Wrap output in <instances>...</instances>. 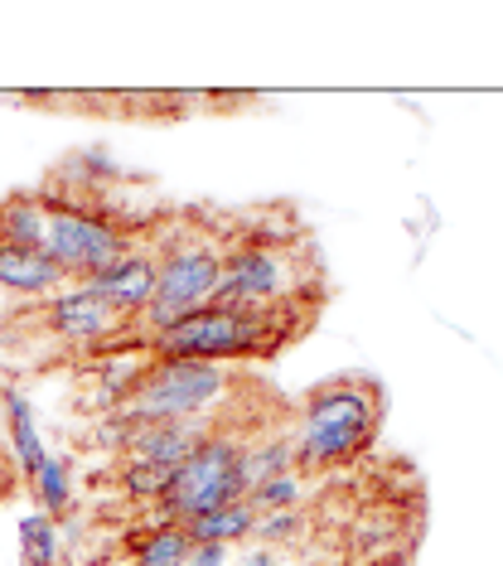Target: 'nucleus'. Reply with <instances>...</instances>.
I'll return each mask as SVG.
<instances>
[{
	"label": "nucleus",
	"instance_id": "1",
	"mask_svg": "<svg viewBox=\"0 0 503 566\" xmlns=\"http://www.w3.org/2000/svg\"><path fill=\"white\" fill-rule=\"evenodd\" d=\"M383 388L373 378H329L301 402L295 427V474H329L354 465L383 431Z\"/></svg>",
	"mask_w": 503,
	"mask_h": 566
},
{
	"label": "nucleus",
	"instance_id": "2",
	"mask_svg": "<svg viewBox=\"0 0 503 566\" xmlns=\"http://www.w3.org/2000/svg\"><path fill=\"white\" fill-rule=\"evenodd\" d=\"M295 305H271V311H223V305H203L170 329H160L146 344L150 358L160 364H232V358L276 354L291 344L305 325L291 319Z\"/></svg>",
	"mask_w": 503,
	"mask_h": 566
},
{
	"label": "nucleus",
	"instance_id": "3",
	"mask_svg": "<svg viewBox=\"0 0 503 566\" xmlns=\"http://www.w3.org/2000/svg\"><path fill=\"white\" fill-rule=\"evenodd\" d=\"M44 195V213H49V233H44V256L63 272L69 286H83L97 272L116 266L122 256L136 252V233L122 228L116 218H107L93 203L73 199V195H54V189H39Z\"/></svg>",
	"mask_w": 503,
	"mask_h": 566
},
{
	"label": "nucleus",
	"instance_id": "4",
	"mask_svg": "<svg viewBox=\"0 0 503 566\" xmlns=\"http://www.w3.org/2000/svg\"><path fill=\"white\" fill-rule=\"evenodd\" d=\"M248 436L218 427L185 465L175 470L170 489L160 499V523L189 527L193 518H209L218 509L248 504Z\"/></svg>",
	"mask_w": 503,
	"mask_h": 566
},
{
	"label": "nucleus",
	"instance_id": "5",
	"mask_svg": "<svg viewBox=\"0 0 503 566\" xmlns=\"http://www.w3.org/2000/svg\"><path fill=\"white\" fill-rule=\"evenodd\" d=\"M238 388L228 364H160L140 368L136 392L116 407L126 427H150V421H189V417H218L223 397Z\"/></svg>",
	"mask_w": 503,
	"mask_h": 566
},
{
	"label": "nucleus",
	"instance_id": "6",
	"mask_svg": "<svg viewBox=\"0 0 503 566\" xmlns=\"http://www.w3.org/2000/svg\"><path fill=\"white\" fill-rule=\"evenodd\" d=\"M228 266V248H218L213 238H189V242H170L160 248V281H155L150 305L136 315V334H146V344L160 329H170L175 319H185L203 305H213L218 281Z\"/></svg>",
	"mask_w": 503,
	"mask_h": 566
},
{
	"label": "nucleus",
	"instance_id": "7",
	"mask_svg": "<svg viewBox=\"0 0 503 566\" xmlns=\"http://www.w3.org/2000/svg\"><path fill=\"white\" fill-rule=\"evenodd\" d=\"M310 266L295 262L291 242L248 238L228 252L223 281H218L213 305L223 311H271V305H301V281Z\"/></svg>",
	"mask_w": 503,
	"mask_h": 566
},
{
	"label": "nucleus",
	"instance_id": "8",
	"mask_svg": "<svg viewBox=\"0 0 503 566\" xmlns=\"http://www.w3.org/2000/svg\"><path fill=\"white\" fill-rule=\"evenodd\" d=\"M39 315H44V325L69 344H112V339H126V334H132V319L116 315L112 305L87 286H63L59 295H49Z\"/></svg>",
	"mask_w": 503,
	"mask_h": 566
},
{
	"label": "nucleus",
	"instance_id": "9",
	"mask_svg": "<svg viewBox=\"0 0 503 566\" xmlns=\"http://www.w3.org/2000/svg\"><path fill=\"white\" fill-rule=\"evenodd\" d=\"M155 281H160V252L136 248L132 256H122L116 266L97 272L93 281H83V286L93 291V295H102V301H107L116 315H126L136 325V315L146 311L150 295H155Z\"/></svg>",
	"mask_w": 503,
	"mask_h": 566
},
{
	"label": "nucleus",
	"instance_id": "10",
	"mask_svg": "<svg viewBox=\"0 0 503 566\" xmlns=\"http://www.w3.org/2000/svg\"><path fill=\"white\" fill-rule=\"evenodd\" d=\"M218 431V417H189V421H150V427H136L132 441H126L122 460H150V465H170L179 470L185 460L199 450L209 436Z\"/></svg>",
	"mask_w": 503,
	"mask_h": 566
},
{
	"label": "nucleus",
	"instance_id": "11",
	"mask_svg": "<svg viewBox=\"0 0 503 566\" xmlns=\"http://www.w3.org/2000/svg\"><path fill=\"white\" fill-rule=\"evenodd\" d=\"M69 281L44 252H30L20 242L0 238V291L6 295H59Z\"/></svg>",
	"mask_w": 503,
	"mask_h": 566
},
{
	"label": "nucleus",
	"instance_id": "12",
	"mask_svg": "<svg viewBox=\"0 0 503 566\" xmlns=\"http://www.w3.org/2000/svg\"><path fill=\"white\" fill-rule=\"evenodd\" d=\"M44 233H49V213H44V195H6L0 199V238L20 242L30 252H44Z\"/></svg>",
	"mask_w": 503,
	"mask_h": 566
},
{
	"label": "nucleus",
	"instance_id": "13",
	"mask_svg": "<svg viewBox=\"0 0 503 566\" xmlns=\"http://www.w3.org/2000/svg\"><path fill=\"white\" fill-rule=\"evenodd\" d=\"M6 417H10V450H15V465H20V480H34L39 465L49 460L44 441H39V427H34V411L20 392H6Z\"/></svg>",
	"mask_w": 503,
	"mask_h": 566
},
{
	"label": "nucleus",
	"instance_id": "14",
	"mask_svg": "<svg viewBox=\"0 0 503 566\" xmlns=\"http://www.w3.org/2000/svg\"><path fill=\"white\" fill-rule=\"evenodd\" d=\"M256 509L252 504H232V509H218L209 518H193L189 523V537L193 543H213V547H232L242 537H256Z\"/></svg>",
	"mask_w": 503,
	"mask_h": 566
},
{
	"label": "nucleus",
	"instance_id": "15",
	"mask_svg": "<svg viewBox=\"0 0 503 566\" xmlns=\"http://www.w3.org/2000/svg\"><path fill=\"white\" fill-rule=\"evenodd\" d=\"M193 552L189 527L179 523H155V533H146L132 547V566H185Z\"/></svg>",
	"mask_w": 503,
	"mask_h": 566
},
{
	"label": "nucleus",
	"instance_id": "16",
	"mask_svg": "<svg viewBox=\"0 0 503 566\" xmlns=\"http://www.w3.org/2000/svg\"><path fill=\"white\" fill-rule=\"evenodd\" d=\"M34 499H39V513H49V518H63V513L73 509V480H69V460L63 455H49L44 465H39V474L30 480Z\"/></svg>",
	"mask_w": 503,
	"mask_h": 566
},
{
	"label": "nucleus",
	"instance_id": "17",
	"mask_svg": "<svg viewBox=\"0 0 503 566\" xmlns=\"http://www.w3.org/2000/svg\"><path fill=\"white\" fill-rule=\"evenodd\" d=\"M20 557H24V566L59 562V523L49 518V513H24L20 518Z\"/></svg>",
	"mask_w": 503,
	"mask_h": 566
},
{
	"label": "nucleus",
	"instance_id": "18",
	"mask_svg": "<svg viewBox=\"0 0 503 566\" xmlns=\"http://www.w3.org/2000/svg\"><path fill=\"white\" fill-rule=\"evenodd\" d=\"M295 470V446H291V436H271V441L248 450V484H266V480H276V474H291ZM248 489V494H252Z\"/></svg>",
	"mask_w": 503,
	"mask_h": 566
},
{
	"label": "nucleus",
	"instance_id": "19",
	"mask_svg": "<svg viewBox=\"0 0 503 566\" xmlns=\"http://www.w3.org/2000/svg\"><path fill=\"white\" fill-rule=\"evenodd\" d=\"M170 480H175V470L150 465V460H122V470H116V484H122L126 499H155V504L165 499Z\"/></svg>",
	"mask_w": 503,
	"mask_h": 566
},
{
	"label": "nucleus",
	"instance_id": "20",
	"mask_svg": "<svg viewBox=\"0 0 503 566\" xmlns=\"http://www.w3.org/2000/svg\"><path fill=\"white\" fill-rule=\"evenodd\" d=\"M301 489H305V480L291 470V474H276V480L256 484L248 494V504L256 509V518H266V513H291L295 504H301Z\"/></svg>",
	"mask_w": 503,
	"mask_h": 566
},
{
	"label": "nucleus",
	"instance_id": "21",
	"mask_svg": "<svg viewBox=\"0 0 503 566\" xmlns=\"http://www.w3.org/2000/svg\"><path fill=\"white\" fill-rule=\"evenodd\" d=\"M301 513H266L262 523H256V537H266V543H291V537H301Z\"/></svg>",
	"mask_w": 503,
	"mask_h": 566
},
{
	"label": "nucleus",
	"instance_id": "22",
	"mask_svg": "<svg viewBox=\"0 0 503 566\" xmlns=\"http://www.w3.org/2000/svg\"><path fill=\"white\" fill-rule=\"evenodd\" d=\"M15 484H20V465H15V450H10V446H0V504H6V499L15 494Z\"/></svg>",
	"mask_w": 503,
	"mask_h": 566
},
{
	"label": "nucleus",
	"instance_id": "23",
	"mask_svg": "<svg viewBox=\"0 0 503 566\" xmlns=\"http://www.w3.org/2000/svg\"><path fill=\"white\" fill-rule=\"evenodd\" d=\"M185 566H228V547H213V543H193L189 562Z\"/></svg>",
	"mask_w": 503,
	"mask_h": 566
},
{
	"label": "nucleus",
	"instance_id": "24",
	"mask_svg": "<svg viewBox=\"0 0 503 566\" xmlns=\"http://www.w3.org/2000/svg\"><path fill=\"white\" fill-rule=\"evenodd\" d=\"M242 566H276V557H271V552H266V547H256V552H252V557H242Z\"/></svg>",
	"mask_w": 503,
	"mask_h": 566
}]
</instances>
